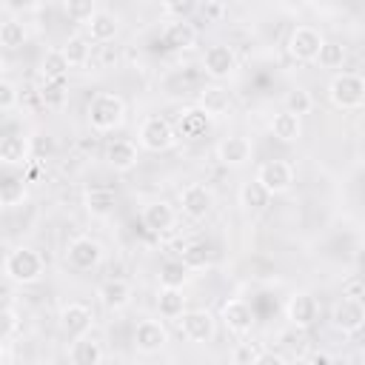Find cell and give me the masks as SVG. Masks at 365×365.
Instances as JSON below:
<instances>
[{
  "instance_id": "1",
  "label": "cell",
  "mask_w": 365,
  "mask_h": 365,
  "mask_svg": "<svg viewBox=\"0 0 365 365\" xmlns=\"http://www.w3.org/2000/svg\"><path fill=\"white\" fill-rule=\"evenodd\" d=\"M46 274V259L29 245H17L3 257V277L14 285H34Z\"/></svg>"
},
{
  "instance_id": "2",
  "label": "cell",
  "mask_w": 365,
  "mask_h": 365,
  "mask_svg": "<svg viewBox=\"0 0 365 365\" xmlns=\"http://www.w3.org/2000/svg\"><path fill=\"white\" fill-rule=\"evenodd\" d=\"M86 117H88V125L94 131H100V134L117 131L125 123V100L120 94H114V91H97L88 100Z\"/></svg>"
},
{
  "instance_id": "3",
  "label": "cell",
  "mask_w": 365,
  "mask_h": 365,
  "mask_svg": "<svg viewBox=\"0 0 365 365\" xmlns=\"http://www.w3.org/2000/svg\"><path fill=\"white\" fill-rule=\"evenodd\" d=\"M328 100L339 111H356L365 103V77L356 71H336L328 83Z\"/></svg>"
},
{
  "instance_id": "4",
  "label": "cell",
  "mask_w": 365,
  "mask_h": 365,
  "mask_svg": "<svg viewBox=\"0 0 365 365\" xmlns=\"http://www.w3.org/2000/svg\"><path fill=\"white\" fill-rule=\"evenodd\" d=\"M137 143H140V148L154 151V154L174 148V143H177L174 123L165 120V117H160V114L143 117V123H140V128H137Z\"/></svg>"
},
{
  "instance_id": "5",
  "label": "cell",
  "mask_w": 365,
  "mask_h": 365,
  "mask_svg": "<svg viewBox=\"0 0 365 365\" xmlns=\"http://www.w3.org/2000/svg\"><path fill=\"white\" fill-rule=\"evenodd\" d=\"M322 43H325L322 31L308 26V23H302V26L291 29V34L285 40V48H288L291 60H297V63H317V54H319Z\"/></svg>"
},
{
  "instance_id": "6",
  "label": "cell",
  "mask_w": 365,
  "mask_h": 365,
  "mask_svg": "<svg viewBox=\"0 0 365 365\" xmlns=\"http://www.w3.org/2000/svg\"><path fill=\"white\" fill-rule=\"evenodd\" d=\"M177 322H180V334H182L188 342H194V345H205V342H211L214 334H217V319H214V314L205 311V308H185Z\"/></svg>"
},
{
  "instance_id": "7",
  "label": "cell",
  "mask_w": 365,
  "mask_h": 365,
  "mask_svg": "<svg viewBox=\"0 0 365 365\" xmlns=\"http://www.w3.org/2000/svg\"><path fill=\"white\" fill-rule=\"evenodd\" d=\"M202 71L214 83H222V80L234 77V71H237V51L228 43H211L202 51Z\"/></svg>"
},
{
  "instance_id": "8",
  "label": "cell",
  "mask_w": 365,
  "mask_h": 365,
  "mask_svg": "<svg viewBox=\"0 0 365 365\" xmlns=\"http://www.w3.org/2000/svg\"><path fill=\"white\" fill-rule=\"evenodd\" d=\"M294 165L288 163V160H265V163H259V168H257V182L271 194V197H277V194H285L291 185H294Z\"/></svg>"
},
{
  "instance_id": "9",
  "label": "cell",
  "mask_w": 365,
  "mask_h": 365,
  "mask_svg": "<svg viewBox=\"0 0 365 365\" xmlns=\"http://www.w3.org/2000/svg\"><path fill=\"white\" fill-rule=\"evenodd\" d=\"M100 259H103V245L94 237L77 234V237L68 240V245H66V262L74 271H91V268L100 265Z\"/></svg>"
},
{
  "instance_id": "10",
  "label": "cell",
  "mask_w": 365,
  "mask_h": 365,
  "mask_svg": "<svg viewBox=\"0 0 365 365\" xmlns=\"http://www.w3.org/2000/svg\"><path fill=\"white\" fill-rule=\"evenodd\" d=\"M214 191L202 182H188L185 188H180V211L188 220H205L214 211Z\"/></svg>"
},
{
  "instance_id": "11",
  "label": "cell",
  "mask_w": 365,
  "mask_h": 365,
  "mask_svg": "<svg viewBox=\"0 0 365 365\" xmlns=\"http://www.w3.org/2000/svg\"><path fill=\"white\" fill-rule=\"evenodd\" d=\"M285 319L294 328H311L319 319V299L311 291H294L285 302Z\"/></svg>"
},
{
  "instance_id": "12",
  "label": "cell",
  "mask_w": 365,
  "mask_h": 365,
  "mask_svg": "<svg viewBox=\"0 0 365 365\" xmlns=\"http://www.w3.org/2000/svg\"><path fill=\"white\" fill-rule=\"evenodd\" d=\"M131 342L140 354L151 356V354H160L165 345H168V331L160 319H140L134 325V334H131Z\"/></svg>"
},
{
  "instance_id": "13",
  "label": "cell",
  "mask_w": 365,
  "mask_h": 365,
  "mask_svg": "<svg viewBox=\"0 0 365 365\" xmlns=\"http://www.w3.org/2000/svg\"><path fill=\"white\" fill-rule=\"evenodd\" d=\"M220 319H222L225 331L234 334V336H245V334H251V328H254V311H251V305H248L245 299H240V297L222 302Z\"/></svg>"
},
{
  "instance_id": "14",
  "label": "cell",
  "mask_w": 365,
  "mask_h": 365,
  "mask_svg": "<svg viewBox=\"0 0 365 365\" xmlns=\"http://www.w3.org/2000/svg\"><path fill=\"white\" fill-rule=\"evenodd\" d=\"M214 154H217V160H220L225 168H242L245 163H251L254 145H251V140L242 137V134H228V137H222V140L217 143Z\"/></svg>"
},
{
  "instance_id": "15",
  "label": "cell",
  "mask_w": 365,
  "mask_h": 365,
  "mask_svg": "<svg viewBox=\"0 0 365 365\" xmlns=\"http://www.w3.org/2000/svg\"><path fill=\"white\" fill-rule=\"evenodd\" d=\"M94 325V311L86 305V302H66L60 308V328L66 336L77 339V336H86Z\"/></svg>"
},
{
  "instance_id": "16",
  "label": "cell",
  "mask_w": 365,
  "mask_h": 365,
  "mask_svg": "<svg viewBox=\"0 0 365 365\" xmlns=\"http://www.w3.org/2000/svg\"><path fill=\"white\" fill-rule=\"evenodd\" d=\"M331 325L339 331V334H359L362 325H365V308L359 299H339L334 308H331Z\"/></svg>"
},
{
  "instance_id": "17",
  "label": "cell",
  "mask_w": 365,
  "mask_h": 365,
  "mask_svg": "<svg viewBox=\"0 0 365 365\" xmlns=\"http://www.w3.org/2000/svg\"><path fill=\"white\" fill-rule=\"evenodd\" d=\"M97 299H100V305H103L106 311H123V308L131 305V299H134V288H131L128 279H123V277H111V279L100 282V288H97Z\"/></svg>"
},
{
  "instance_id": "18",
  "label": "cell",
  "mask_w": 365,
  "mask_h": 365,
  "mask_svg": "<svg viewBox=\"0 0 365 365\" xmlns=\"http://www.w3.org/2000/svg\"><path fill=\"white\" fill-rule=\"evenodd\" d=\"M140 222L151 231V234H163L177 222V208L168 200H151L143 205L140 211Z\"/></svg>"
},
{
  "instance_id": "19",
  "label": "cell",
  "mask_w": 365,
  "mask_h": 365,
  "mask_svg": "<svg viewBox=\"0 0 365 365\" xmlns=\"http://www.w3.org/2000/svg\"><path fill=\"white\" fill-rule=\"evenodd\" d=\"M31 160V140L26 134H3L0 137V165H9V168H17V165H26Z\"/></svg>"
},
{
  "instance_id": "20",
  "label": "cell",
  "mask_w": 365,
  "mask_h": 365,
  "mask_svg": "<svg viewBox=\"0 0 365 365\" xmlns=\"http://www.w3.org/2000/svg\"><path fill=\"white\" fill-rule=\"evenodd\" d=\"M211 117L202 111V108H197V106H191V108H182L180 111V117H177V125H174V134H177V140L182 137V140H200V137H205V131L211 128Z\"/></svg>"
},
{
  "instance_id": "21",
  "label": "cell",
  "mask_w": 365,
  "mask_h": 365,
  "mask_svg": "<svg viewBox=\"0 0 365 365\" xmlns=\"http://www.w3.org/2000/svg\"><path fill=\"white\" fill-rule=\"evenodd\" d=\"M197 108H202L211 120L225 117V114L231 111V94H228V88L220 86V83L202 86V88H200V97H197Z\"/></svg>"
},
{
  "instance_id": "22",
  "label": "cell",
  "mask_w": 365,
  "mask_h": 365,
  "mask_svg": "<svg viewBox=\"0 0 365 365\" xmlns=\"http://www.w3.org/2000/svg\"><path fill=\"white\" fill-rule=\"evenodd\" d=\"M120 34V17L108 9H97L94 17L86 23V37L91 43H111Z\"/></svg>"
},
{
  "instance_id": "23",
  "label": "cell",
  "mask_w": 365,
  "mask_h": 365,
  "mask_svg": "<svg viewBox=\"0 0 365 365\" xmlns=\"http://www.w3.org/2000/svg\"><path fill=\"white\" fill-rule=\"evenodd\" d=\"M197 43V29L191 20H168L163 29V46L171 51H185Z\"/></svg>"
},
{
  "instance_id": "24",
  "label": "cell",
  "mask_w": 365,
  "mask_h": 365,
  "mask_svg": "<svg viewBox=\"0 0 365 365\" xmlns=\"http://www.w3.org/2000/svg\"><path fill=\"white\" fill-rule=\"evenodd\" d=\"M106 160L114 171H131L140 163V148L134 140H111L106 145Z\"/></svg>"
},
{
  "instance_id": "25",
  "label": "cell",
  "mask_w": 365,
  "mask_h": 365,
  "mask_svg": "<svg viewBox=\"0 0 365 365\" xmlns=\"http://www.w3.org/2000/svg\"><path fill=\"white\" fill-rule=\"evenodd\" d=\"M68 362L71 365H100L103 362V345L91 334L77 336L68 345Z\"/></svg>"
},
{
  "instance_id": "26",
  "label": "cell",
  "mask_w": 365,
  "mask_h": 365,
  "mask_svg": "<svg viewBox=\"0 0 365 365\" xmlns=\"http://www.w3.org/2000/svg\"><path fill=\"white\" fill-rule=\"evenodd\" d=\"M86 211L91 214V217H97V220H106V217H111L114 214V205H117V194L111 191V188H106V185H94V188H88L86 191Z\"/></svg>"
},
{
  "instance_id": "27",
  "label": "cell",
  "mask_w": 365,
  "mask_h": 365,
  "mask_svg": "<svg viewBox=\"0 0 365 365\" xmlns=\"http://www.w3.org/2000/svg\"><path fill=\"white\" fill-rule=\"evenodd\" d=\"M268 128H271V134H274L279 143H299V140H302V117H297V114L279 111V114L271 117Z\"/></svg>"
},
{
  "instance_id": "28",
  "label": "cell",
  "mask_w": 365,
  "mask_h": 365,
  "mask_svg": "<svg viewBox=\"0 0 365 365\" xmlns=\"http://www.w3.org/2000/svg\"><path fill=\"white\" fill-rule=\"evenodd\" d=\"M29 188H26V177L23 174H0V208H14L26 200Z\"/></svg>"
},
{
  "instance_id": "29",
  "label": "cell",
  "mask_w": 365,
  "mask_h": 365,
  "mask_svg": "<svg viewBox=\"0 0 365 365\" xmlns=\"http://www.w3.org/2000/svg\"><path fill=\"white\" fill-rule=\"evenodd\" d=\"M185 302H188V297L182 288H160L157 291V311L165 319H180L185 311Z\"/></svg>"
},
{
  "instance_id": "30",
  "label": "cell",
  "mask_w": 365,
  "mask_h": 365,
  "mask_svg": "<svg viewBox=\"0 0 365 365\" xmlns=\"http://www.w3.org/2000/svg\"><path fill=\"white\" fill-rule=\"evenodd\" d=\"M60 51H63L68 68H80V66H86L91 60V40L86 34H71V37H66Z\"/></svg>"
},
{
  "instance_id": "31",
  "label": "cell",
  "mask_w": 365,
  "mask_h": 365,
  "mask_svg": "<svg viewBox=\"0 0 365 365\" xmlns=\"http://www.w3.org/2000/svg\"><path fill=\"white\" fill-rule=\"evenodd\" d=\"M240 205H242L245 211H251V214H259V211H265V208L271 205V194H268L257 180L242 182V188H240Z\"/></svg>"
},
{
  "instance_id": "32",
  "label": "cell",
  "mask_w": 365,
  "mask_h": 365,
  "mask_svg": "<svg viewBox=\"0 0 365 365\" xmlns=\"http://www.w3.org/2000/svg\"><path fill=\"white\" fill-rule=\"evenodd\" d=\"M26 40H29V29H26V23H23L20 17H6V20H0V46H3V48L14 51V48L26 46Z\"/></svg>"
},
{
  "instance_id": "33",
  "label": "cell",
  "mask_w": 365,
  "mask_h": 365,
  "mask_svg": "<svg viewBox=\"0 0 365 365\" xmlns=\"http://www.w3.org/2000/svg\"><path fill=\"white\" fill-rule=\"evenodd\" d=\"M345 60H348V48H345L339 40H325L322 48H319V54H317V63H319L322 68H331V71L342 68Z\"/></svg>"
},
{
  "instance_id": "34",
  "label": "cell",
  "mask_w": 365,
  "mask_h": 365,
  "mask_svg": "<svg viewBox=\"0 0 365 365\" xmlns=\"http://www.w3.org/2000/svg\"><path fill=\"white\" fill-rule=\"evenodd\" d=\"M40 74H43V80H66L68 63H66V57H63L60 48H48V51L43 54V60H40Z\"/></svg>"
},
{
  "instance_id": "35",
  "label": "cell",
  "mask_w": 365,
  "mask_h": 365,
  "mask_svg": "<svg viewBox=\"0 0 365 365\" xmlns=\"http://www.w3.org/2000/svg\"><path fill=\"white\" fill-rule=\"evenodd\" d=\"M40 100L46 108H63L68 103V83L66 80H43Z\"/></svg>"
},
{
  "instance_id": "36",
  "label": "cell",
  "mask_w": 365,
  "mask_h": 365,
  "mask_svg": "<svg viewBox=\"0 0 365 365\" xmlns=\"http://www.w3.org/2000/svg\"><path fill=\"white\" fill-rule=\"evenodd\" d=\"M180 262L188 268V271H205L211 265V248L205 242H188L182 248V257Z\"/></svg>"
},
{
  "instance_id": "37",
  "label": "cell",
  "mask_w": 365,
  "mask_h": 365,
  "mask_svg": "<svg viewBox=\"0 0 365 365\" xmlns=\"http://www.w3.org/2000/svg\"><path fill=\"white\" fill-rule=\"evenodd\" d=\"M188 279V268L180 259H165L160 265V288H182Z\"/></svg>"
},
{
  "instance_id": "38",
  "label": "cell",
  "mask_w": 365,
  "mask_h": 365,
  "mask_svg": "<svg viewBox=\"0 0 365 365\" xmlns=\"http://www.w3.org/2000/svg\"><path fill=\"white\" fill-rule=\"evenodd\" d=\"M285 108L282 111H288V114H297V117H302V114H311V108H314V97H311V91L308 88H291L288 94H285Z\"/></svg>"
},
{
  "instance_id": "39",
  "label": "cell",
  "mask_w": 365,
  "mask_h": 365,
  "mask_svg": "<svg viewBox=\"0 0 365 365\" xmlns=\"http://www.w3.org/2000/svg\"><path fill=\"white\" fill-rule=\"evenodd\" d=\"M100 6L94 3V0H63V14L71 20V23H88L91 17H94V11H97Z\"/></svg>"
},
{
  "instance_id": "40",
  "label": "cell",
  "mask_w": 365,
  "mask_h": 365,
  "mask_svg": "<svg viewBox=\"0 0 365 365\" xmlns=\"http://www.w3.org/2000/svg\"><path fill=\"white\" fill-rule=\"evenodd\" d=\"M262 348L257 342H237L231 351V365H257Z\"/></svg>"
},
{
  "instance_id": "41",
  "label": "cell",
  "mask_w": 365,
  "mask_h": 365,
  "mask_svg": "<svg viewBox=\"0 0 365 365\" xmlns=\"http://www.w3.org/2000/svg\"><path fill=\"white\" fill-rule=\"evenodd\" d=\"M362 294H365V288H362V277H359V274H348V277L342 279V297H345V299H359V302H362Z\"/></svg>"
},
{
  "instance_id": "42",
  "label": "cell",
  "mask_w": 365,
  "mask_h": 365,
  "mask_svg": "<svg viewBox=\"0 0 365 365\" xmlns=\"http://www.w3.org/2000/svg\"><path fill=\"white\" fill-rule=\"evenodd\" d=\"M17 100H20L17 86H14L11 80H3V83H0V111L14 108V106H17Z\"/></svg>"
},
{
  "instance_id": "43",
  "label": "cell",
  "mask_w": 365,
  "mask_h": 365,
  "mask_svg": "<svg viewBox=\"0 0 365 365\" xmlns=\"http://www.w3.org/2000/svg\"><path fill=\"white\" fill-rule=\"evenodd\" d=\"M194 3H165L163 14H171V20H188V14L194 11Z\"/></svg>"
},
{
  "instance_id": "44",
  "label": "cell",
  "mask_w": 365,
  "mask_h": 365,
  "mask_svg": "<svg viewBox=\"0 0 365 365\" xmlns=\"http://www.w3.org/2000/svg\"><path fill=\"white\" fill-rule=\"evenodd\" d=\"M14 328H17V314L11 308H0V336L6 339Z\"/></svg>"
},
{
  "instance_id": "45",
  "label": "cell",
  "mask_w": 365,
  "mask_h": 365,
  "mask_svg": "<svg viewBox=\"0 0 365 365\" xmlns=\"http://www.w3.org/2000/svg\"><path fill=\"white\" fill-rule=\"evenodd\" d=\"M200 11H202L205 20H222L228 9H225L222 3H205V6H200Z\"/></svg>"
},
{
  "instance_id": "46",
  "label": "cell",
  "mask_w": 365,
  "mask_h": 365,
  "mask_svg": "<svg viewBox=\"0 0 365 365\" xmlns=\"http://www.w3.org/2000/svg\"><path fill=\"white\" fill-rule=\"evenodd\" d=\"M257 365H288V362H285V356H282V354L262 351V354H259V359H257Z\"/></svg>"
},
{
  "instance_id": "47",
  "label": "cell",
  "mask_w": 365,
  "mask_h": 365,
  "mask_svg": "<svg viewBox=\"0 0 365 365\" xmlns=\"http://www.w3.org/2000/svg\"><path fill=\"white\" fill-rule=\"evenodd\" d=\"M3 80H6V60L0 57V83H3Z\"/></svg>"
},
{
  "instance_id": "48",
  "label": "cell",
  "mask_w": 365,
  "mask_h": 365,
  "mask_svg": "<svg viewBox=\"0 0 365 365\" xmlns=\"http://www.w3.org/2000/svg\"><path fill=\"white\" fill-rule=\"evenodd\" d=\"M31 365H57V362H54V359H34Z\"/></svg>"
},
{
  "instance_id": "49",
  "label": "cell",
  "mask_w": 365,
  "mask_h": 365,
  "mask_svg": "<svg viewBox=\"0 0 365 365\" xmlns=\"http://www.w3.org/2000/svg\"><path fill=\"white\" fill-rule=\"evenodd\" d=\"M3 348H6V339H3V336H0V354H3Z\"/></svg>"
},
{
  "instance_id": "50",
  "label": "cell",
  "mask_w": 365,
  "mask_h": 365,
  "mask_svg": "<svg viewBox=\"0 0 365 365\" xmlns=\"http://www.w3.org/2000/svg\"><path fill=\"white\" fill-rule=\"evenodd\" d=\"M225 365H231V362H225Z\"/></svg>"
},
{
  "instance_id": "51",
  "label": "cell",
  "mask_w": 365,
  "mask_h": 365,
  "mask_svg": "<svg viewBox=\"0 0 365 365\" xmlns=\"http://www.w3.org/2000/svg\"><path fill=\"white\" fill-rule=\"evenodd\" d=\"M0 228H3V225H0Z\"/></svg>"
}]
</instances>
